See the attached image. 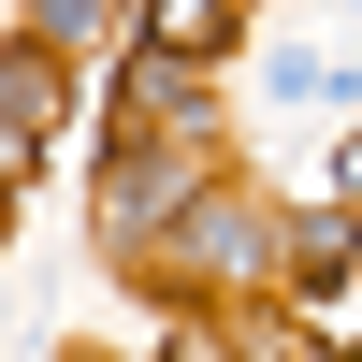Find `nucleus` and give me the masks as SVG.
Returning <instances> with one entry per match:
<instances>
[{"label": "nucleus", "instance_id": "f03ea898", "mask_svg": "<svg viewBox=\"0 0 362 362\" xmlns=\"http://www.w3.org/2000/svg\"><path fill=\"white\" fill-rule=\"evenodd\" d=\"M145 29H160V58H203L232 15H218V0H145Z\"/></svg>", "mask_w": 362, "mask_h": 362}, {"label": "nucleus", "instance_id": "f257e3e1", "mask_svg": "<svg viewBox=\"0 0 362 362\" xmlns=\"http://www.w3.org/2000/svg\"><path fill=\"white\" fill-rule=\"evenodd\" d=\"M44 131H58V73L44 58H0V160H44Z\"/></svg>", "mask_w": 362, "mask_h": 362}, {"label": "nucleus", "instance_id": "7ed1b4c3", "mask_svg": "<svg viewBox=\"0 0 362 362\" xmlns=\"http://www.w3.org/2000/svg\"><path fill=\"white\" fill-rule=\"evenodd\" d=\"M334 189H348V203H362V131H348V145H334Z\"/></svg>", "mask_w": 362, "mask_h": 362}]
</instances>
